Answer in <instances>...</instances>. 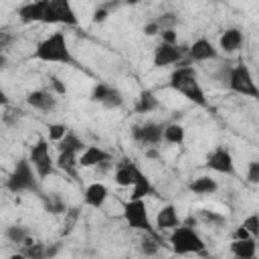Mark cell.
Returning a JSON list of instances; mask_svg holds the SVG:
<instances>
[{"label": "cell", "mask_w": 259, "mask_h": 259, "mask_svg": "<svg viewBox=\"0 0 259 259\" xmlns=\"http://www.w3.org/2000/svg\"><path fill=\"white\" fill-rule=\"evenodd\" d=\"M170 87L174 91L182 93L186 99L194 101L196 105L206 107V95H204V91H202V87H200V83L196 79L194 67L186 65V63H180L178 69L170 75Z\"/></svg>", "instance_id": "cell-1"}, {"label": "cell", "mask_w": 259, "mask_h": 259, "mask_svg": "<svg viewBox=\"0 0 259 259\" xmlns=\"http://www.w3.org/2000/svg\"><path fill=\"white\" fill-rule=\"evenodd\" d=\"M34 59L45 61V63H65V65L73 63L65 32H53L51 36L40 40L34 51Z\"/></svg>", "instance_id": "cell-2"}, {"label": "cell", "mask_w": 259, "mask_h": 259, "mask_svg": "<svg viewBox=\"0 0 259 259\" xmlns=\"http://www.w3.org/2000/svg\"><path fill=\"white\" fill-rule=\"evenodd\" d=\"M30 164H32V162L26 160V158H22V160L16 162L12 174H10L8 180H6V188H8L10 192L18 194V192H24V190H38V186H36V176H34V172H32L34 166H30Z\"/></svg>", "instance_id": "cell-3"}, {"label": "cell", "mask_w": 259, "mask_h": 259, "mask_svg": "<svg viewBox=\"0 0 259 259\" xmlns=\"http://www.w3.org/2000/svg\"><path fill=\"white\" fill-rule=\"evenodd\" d=\"M170 243H172V249L174 253H198V255H204V243L202 239L198 237V233H194V229L190 227H174L172 229V235H170Z\"/></svg>", "instance_id": "cell-4"}, {"label": "cell", "mask_w": 259, "mask_h": 259, "mask_svg": "<svg viewBox=\"0 0 259 259\" xmlns=\"http://www.w3.org/2000/svg\"><path fill=\"white\" fill-rule=\"evenodd\" d=\"M227 83H229V89L231 91L259 99V87H257V83H255V79H253V75H251V71H249L247 65H243V63L235 65L229 71Z\"/></svg>", "instance_id": "cell-5"}, {"label": "cell", "mask_w": 259, "mask_h": 259, "mask_svg": "<svg viewBox=\"0 0 259 259\" xmlns=\"http://www.w3.org/2000/svg\"><path fill=\"white\" fill-rule=\"evenodd\" d=\"M123 219L127 221V225H130L132 229L148 231L150 235H154V229H152V225H150V217H148L144 198H132V200L123 206Z\"/></svg>", "instance_id": "cell-6"}, {"label": "cell", "mask_w": 259, "mask_h": 259, "mask_svg": "<svg viewBox=\"0 0 259 259\" xmlns=\"http://www.w3.org/2000/svg\"><path fill=\"white\" fill-rule=\"evenodd\" d=\"M45 22H49V24H57L59 22V24L75 26L77 24V16H75V10L71 6V0H49Z\"/></svg>", "instance_id": "cell-7"}, {"label": "cell", "mask_w": 259, "mask_h": 259, "mask_svg": "<svg viewBox=\"0 0 259 259\" xmlns=\"http://www.w3.org/2000/svg\"><path fill=\"white\" fill-rule=\"evenodd\" d=\"M30 162H32L38 178H47L53 172L55 162H53V156H51V150H49V144L45 138H38V142L30 148Z\"/></svg>", "instance_id": "cell-8"}, {"label": "cell", "mask_w": 259, "mask_h": 259, "mask_svg": "<svg viewBox=\"0 0 259 259\" xmlns=\"http://www.w3.org/2000/svg\"><path fill=\"white\" fill-rule=\"evenodd\" d=\"M132 136L136 142L140 144H148V146H156L164 140V125L160 123H154V121H148L144 125H134L132 127Z\"/></svg>", "instance_id": "cell-9"}, {"label": "cell", "mask_w": 259, "mask_h": 259, "mask_svg": "<svg viewBox=\"0 0 259 259\" xmlns=\"http://www.w3.org/2000/svg\"><path fill=\"white\" fill-rule=\"evenodd\" d=\"M91 99L97 101V103H101V105H105V107H109V109L123 105L121 91L115 89V87H111V85H107V83H97L93 87V91H91Z\"/></svg>", "instance_id": "cell-10"}, {"label": "cell", "mask_w": 259, "mask_h": 259, "mask_svg": "<svg viewBox=\"0 0 259 259\" xmlns=\"http://www.w3.org/2000/svg\"><path fill=\"white\" fill-rule=\"evenodd\" d=\"M206 166L214 172H221V174H235V162H233V156L227 148L219 146L214 148L208 158H206Z\"/></svg>", "instance_id": "cell-11"}, {"label": "cell", "mask_w": 259, "mask_h": 259, "mask_svg": "<svg viewBox=\"0 0 259 259\" xmlns=\"http://www.w3.org/2000/svg\"><path fill=\"white\" fill-rule=\"evenodd\" d=\"M182 49L178 45H170V42H160L156 53H154V67H168L174 63L182 61Z\"/></svg>", "instance_id": "cell-12"}, {"label": "cell", "mask_w": 259, "mask_h": 259, "mask_svg": "<svg viewBox=\"0 0 259 259\" xmlns=\"http://www.w3.org/2000/svg\"><path fill=\"white\" fill-rule=\"evenodd\" d=\"M47 4H49V0H32V2L22 4L18 8L20 22H24V24H28V22H45Z\"/></svg>", "instance_id": "cell-13"}, {"label": "cell", "mask_w": 259, "mask_h": 259, "mask_svg": "<svg viewBox=\"0 0 259 259\" xmlns=\"http://www.w3.org/2000/svg\"><path fill=\"white\" fill-rule=\"evenodd\" d=\"M142 176V170L134 164V162H119L117 168H115V174H113V180L117 186H134V182Z\"/></svg>", "instance_id": "cell-14"}, {"label": "cell", "mask_w": 259, "mask_h": 259, "mask_svg": "<svg viewBox=\"0 0 259 259\" xmlns=\"http://www.w3.org/2000/svg\"><path fill=\"white\" fill-rule=\"evenodd\" d=\"M103 162H111V156L105 150H101L99 146H87L79 156V166H83V168L99 166Z\"/></svg>", "instance_id": "cell-15"}, {"label": "cell", "mask_w": 259, "mask_h": 259, "mask_svg": "<svg viewBox=\"0 0 259 259\" xmlns=\"http://www.w3.org/2000/svg\"><path fill=\"white\" fill-rule=\"evenodd\" d=\"M217 49L210 40L206 38H198L192 42V47L188 49V57L192 61H210V59H217Z\"/></svg>", "instance_id": "cell-16"}, {"label": "cell", "mask_w": 259, "mask_h": 259, "mask_svg": "<svg viewBox=\"0 0 259 259\" xmlns=\"http://www.w3.org/2000/svg\"><path fill=\"white\" fill-rule=\"evenodd\" d=\"M26 103H28L30 107H34V109H40V111H51V109H55L57 99H55V95H53V93L38 89V91L28 93Z\"/></svg>", "instance_id": "cell-17"}, {"label": "cell", "mask_w": 259, "mask_h": 259, "mask_svg": "<svg viewBox=\"0 0 259 259\" xmlns=\"http://www.w3.org/2000/svg\"><path fill=\"white\" fill-rule=\"evenodd\" d=\"M107 194H109V190H107L105 184L93 182V184H89V186L85 188V204H89V206H93V208H99V206H103V202L107 200Z\"/></svg>", "instance_id": "cell-18"}, {"label": "cell", "mask_w": 259, "mask_h": 259, "mask_svg": "<svg viewBox=\"0 0 259 259\" xmlns=\"http://www.w3.org/2000/svg\"><path fill=\"white\" fill-rule=\"evenodd\" d=\"M178 225H180V221H178V212H176L174 204L162 206L160 212H158V217H156V227L160 231H168V229H174Z\"/></svg>", "instance_id": "cell-19"}, {"label": "cell", "mask_w": 259, "mask_h": 259, "mask_svg": "<svg viewBox=\"0 0 259 259\" xmlns=\"http://www.w3.org/2000/svg\"><path fill=\"white\" fill-rule=\"evenodd\" d=\"M219 45H221V49H223L225 53H235V51H239L241 45H243V32H241L239 28H229V30H225V32L221 34Z\"/></svg>", "instance_id": "cell-20"}, {"label": "cell", "mask_w": 259, "mask_h": 259, "mask_svg": "<svg viewBox=\"0 0 259 259\" xmlns=\"http://www.w3.org/2000/svg\"><path fill=\"white\" fill-rule=\"evenodd\" d=\"M255 251H257V245H255V239L249 237V239H235L231 243V253L239 259H251L255 257Z\"/></svg>", "instance_id": "cell-21"}, {"label": "cell", "mask_w": 259, "mask_h": 259, "mask_svg": "<svg viewBox=\"0 0 259 259\" xmlns=\"http://www.w3.org/2000/svg\"><path fill=\"white\" fill-rule=\"evenodd\" d=\"M188 188H190L194 194H212V192L219 188V184H217V180L210 178V176H198V178H194V180L188 184Z\"/></svg>", "instance_id": "cell-22"}, {"label": "cell", "mask_w": 259, "mask_h": 259, "mask_svg": "<svg viewBox=\"0 0 259 259\" xmlns=\"http://www.w3.org/2000/svg\"><path fill=\"white\" fill-rule=\"evenodd\" d=\"M57 148L59 152H73V154H81L85 150V144L73 134V132H67V136L63 140L57 142Z\"/></svg>", "instance_id": "cell-23"}, {"label": "cell", "mask_w": 259, "mask_h": 259, "mask_svg": "<svg viewBox=\"0 0 259 259\" xmlns=\"http://www.w3.org/2000/svg\"><path fill=\"white\" fill-rule=\"evenodd\" d=\"M158 109V97L150 91V89H144L140 93V99H138V105H136V111L138 113H150Z\"/></svg>", "instance_id": "cell-24"}, {"label": "cell", "mask_w": 259, "mask_h": 259, "mask_svg": "<svg viewBox=\"0 0 259 259\" xmlns=\"http://www.w3.org/2000/svg\"><path fill=\"white\" fill-rule=\"evenodd\" d=\"M57 166H59L61 170H65L67 174L75 176V170H77V166H79V156L73 154V152H59Z\"/></svg>", "instance_id": "cell-25"}, {"label": "cell", "mask_w": 259, "mask_h": 259, "mask_svg": "<svg viewBox=\"0 0 259 259\" xmlns=\"http://www.w3.org/2000/svg\"><path fill=\"white\" fill-rule=\"evenodd\" d=\"M184 136H186V132H184V127L180 123L164 125V142H168V144H178L180 146L184 142Z\"/></svg>", "instance_id": "cell-26"}, {"label": "cell", "mask_w": 259, "mask_h": 259, "mask_svg": "<svg viewBox=\"0 0 259 259\" xmlns=\"http://www.w3.org/2000/svg\"><path fill=\"white\" fill-rule=\"evenodd\" d=\"M154 192V188H152V184H150V180L142 174L136 182H134V186H132V198H146L148 194H152Z\"/></svg>", "instance_id": "cell-27"}, {"label": "cell", "mask_w": 259, "mask_h": 259, "mask_svg": "<svg viewBox=\"0 0 259 259\" xmlns=\"http://www.w3.org/2000/svg\"><path fill=\"white\" fill-rule=\"evenodd\" d=\"M26 237H28V233H26V229L20 227V225H12V227L6 229V239L12 241V243H24Z\"/></svg>", "instance_id": "cell-28"}, {"label": "cell", "mask_w": 259, "mask_h": 259, "mask_svg": "<svg viewBox=\"0 0 259 259\" xmlns=\"http://www.w3.org/2000/svg\"><path fill=\"white\" fill-rule=\"evenodd\" d=\"M67 132H69V127H67L65 123H49V138H51L53 142L63 140V138L67 136Z\"/></svg>", "instance_id": "cell-29"}, {"label": "cell", "mask_w": 259, "mask_h": 259, "mask_svg": "<svg viewBox=\"0 0 259 259\" xmlns=\"http://www.w3.org/2000/svg\"><path fill=\"white\" fill-rule=\"evenodd\" d=\"M22 255L32 257V259H40V257H47V247H45L42 243H32V245H28V247L22 251Z\"/></svg>", "instance_id": "cell-30"}, {"label": "cell", "mask_w": 259, "mask_h": 259, "mask_svg": "<svg viewBox=\"0 0 259 259\" xmlns=\"http://www.w3.org/2000/svg\"><path fill=\"white\" fill-rule=\"evenodd\" d=\"M243 227H245L253 237H259V212L249 214V217L243 221Z\"/></svg>", "instance_id": "cell-31"}, {"label": "cell", "mask_w": 259, "mask_h": 259, "mask_svg": "<svg viewBox=\"0 0 259 259\" xmlns=\"http://www.w3.org/2000/svg\"><path fill=\"white\" fill-rule=\"evenodd\" d=\"M198 217H200L204 223H210V225H223V223H225V217H223V214H219V212H214V210H206V208H202Z\"/></svg>", "instance_id": "cell-32"}, {"label": "cell", "mask_w": 259, "mask_h": 259, "mask_svg": "<svg viewBox=\"0 0 259 259\" xmlns=\"http://www.w3.org/2000/svg\"><path fill=\"white\" fill-rule=\"evenodd\" d=\"M156 22L160 24V28H162V30H166V28H174V26H176V22H178V16H176V14H172V12H166V14H162L160 18H156Z\"/></svg>", "instance_id": "cell-33"}, {"label": "cell", "mask_w": 259, "mask_h": 259, "mask_svg": "<svg viewBox=\"0 0 259 259\" xmlns=\"http://www.w3.org/2000/svg\"><path fill=\"white\" fill-rule=\"evenodd\" d=\"M247 180L251 184H259V162L253 160L249 162V168H247Z\"/></svg>", "instance_id": "cell-34"}, {"label": "cell", "mask_w": 259, "mask_h": 259, "mask_svg": "<svg viewBox=\"0 0 259 259\" xmlns=\"http://www.w3.org/2000/svg\"><path fill=\"white\" fill-rule=\"evenodd\" d=\"M142 251L146 253V255H154V253H158V241L156 239H142Z\"/></svg>", "instance_id": "cell-35"}, {"label": "cell", "mask_w": 259, "mask_h": 259, "mask_svg": "<svg viewBox=\"0 0 259 259\" xmlns=\"http://www.w3.org/2000/svg\"><path fill=\"white\" fill-rule=\"evenodd\" d=\"M162 34V42H170V45H176L178 36H176V30L174 28H166V30H160Z\"/></svg>", "instance_id": "cell-36"}, {"label": "cell", "mask_w": 259, "mask_h": 259, "mask_svg": "<svg viewBox=\"0 0 259 259\" xmlns=\"http://www.w3.org/2000/svg\"><path fill=\"white\" fill-rule=\"evenodd\" d=\"M160 24L156 22V20H152V22H148L146 26H144V34L146 36H156V34H160Z\"/></svg>", "instance_id": "cell-37"}, {"label": "cell", "mask_w": 259, "mask_h": 259, "mask_svg": "<svg viewBox=\"0 0 259 259\" xmlns=\"http://www.w3.org/2000/svg\"><path fill=\"white\" fill-rule=\"evenodd\" d=\"M47 210H51V212H65V204L57 198V200H49L47 202Z\"/></svg>", "instance_id": "cell-38"}, {"label": "cell", "mask_w": 259, "mask_h": 259, "mask_svg": "<svg viewBox=\"0 0 259 259\" xmlns=\"http://www.w3.org/2000/svg\"><path fill=\"white\" fill-rule=\"evenodd\" d=\"M51 85H53V89H55L59 95H65V93H67V87L61 83L59 77H51Z\"/></svg>", "instance_id": "cell-39"}, {"label": "cell", "mask_w": 259, "mask_h": 259, "mask_svg": "<svg viewBox=\"0 0 259 259\" xmlns=\"http://www.w3.org/2000/svg\"><path fill=\"white\" fill-rule=\"evenodd\" d=\"M233 237H235V239H249V237H253V235H251V233L241 225V227H237V231L233 233Z\"/></svg>", "instance_id": "cell-40"}, {"label": "cell", "mask_w": 259, "mask_h": 259, "mask_svg": "<svg viewBox=\"0 0 259 259\" xmlns=\"http://www.w3.org/2000/svg\"><path fill=\"white\" fill-rule=\"evenodd\" d=\"M107 18V8H99L93 12V22H103Z\"/></svg>", "instance_id": "cell-41"}, {"label": "cell", "mask_w": 259, "mask_h": 259, "mask_svg": "<svg viewBox=\"0 0 259 259\" xmlns=\"http://www.w3.org/2000/svg\"><path fill=\"white\" fill-rule=\"evenodd\" d=\"M146 156H148V158H158V152H156V150H148Z\"/></svg>", "instance_id": "cell-42"}, {"label": "cell", "mask_w": 259, "mask_h": 259, "mask_svg": "<svg viewBox=\"0 0 259 259\" xmlns=\"http://www.w3.org/2000/svg\"><path fill=\"white\" fill-rule=\"evenodd\" d=\"M127 2H138V0H127Z\"/></svg>", "instance_id": "cell-43"}]
</instances>
